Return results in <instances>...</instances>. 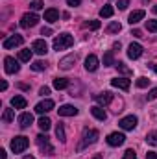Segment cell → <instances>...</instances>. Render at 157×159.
I'll use <instances>...</instances> for the list:
<instances>
[{"instance_id": "cell-35", "label": "cell", "mask_w": 157, "mask_h": 159, "mask_svg": "<svg viewBox=\"0 0 157 159\" xmlns=\"http://www.w3.org/2000/svg\"><path fill=\"white\" fill-rule=\"evenodd\" d=\"M85 26H87L89 30H98L102 24H100V20H91V22H85Z\"/></svg>"}, {"instance_id": "cell-10", "label": "cell", "mask_w": 157, "mask_h": 159, "mask_svg": "<svg viewBox=\"0 0 157 159\" xmlns=\"http://www.w3.org/2000/svg\"><path fill=\"white\" fill-rule=\"evenodd\" d=\"M137 117L135 115H129V117H124V119L118 122V126L122 128V129H133V128H137Z\"/></svg>"}, {"instance_id": "cell-52", "label": "cell", "mask_w": 157, "mask_h": 159, "mask_svg": "<svg viewBox=\"0 0 157 159\" xmlns=\"http://www.w3.org/2000/svg\"><path fill=\"white\" fill-rule=\"evenodd\" d=\"M94 159H102V156H96V157H94Z\"/></svg>"}, {"instance_id": "cell-33", "label": "cell", "mask_w": 157, "mask_h": 159, "mask_svg": "<svg viewBox=\"0 0 157 159\" xmlns=\"http://www.w3.org/2000/svg\"><path fill=\"white\" fill-rule=\"evenodd\" d=\"M148 83H150V80L144 78V76H142V78H139L137 81H135V85H137L139 89H144V87H148Z\"/></svg>"}, {"instance_id": "cell-23", "label": "cell", "mask_w": 157, "mask_h": 159, "mask_svg": "<svg viewBox=\"0 0 157 159\" xmlns=\"http://www.w3.org/2000/svg\"><path fill=\"white\" fill-rule=\"evenodd\" d=\"M113 13H115V9H113V6H109V4H105V6L100 9V17H102V19H109V17H113Z\"/></svg>"}, {"instance_id": "cell-19", "label": "cell", "mask_w": 157, "mask_h": 159, "mask_svg": "<svg viewBox=\"0 0 157 159\" xmlns=\"http://www.w3.org/2000/svg\"><path fill=\"white\" fill-rule=\"evenodd\" d=\"M144 9H137V11H133V13H129V19H128V22L133 26V24H137V22H141L142 19H144Z\"/></svg>"}, {"instance_id": "cell-36", "label": "cell", "mask_w": 157, "mask_h": 159, "mask_svg": "<svg viewBox=\"0 0 157 159\" xmlns=\"http://www.w3.org/2000/svg\"><path fill=\"white\" fill-rule=\"evenodd\" d=\"M146 28H148L150 32L157 34V20H146Z\"/></svg>"}, {"instance_id": "cell-50", "label": "cell", "mask_w": 157, "mask_h": 159, "mask_svg": "<svg viewBox=\"0 0 157 159\" xmlns=\"http://www.w3.org/2000/svg\"><path fill=\"white\" fill-rule=\"evenodd\" d=\"M152 69H154V70L157 72V63H154V65H152Z\"/></svg>"}, {"instance_id": "cell-30", "label": "cell", "mask_w": 157, "mask_h": 159, "mask_svg": "<svg viewBox=\"0 0 157 159\" xmlns=\"http://www.w3.org/2000/svg\"><path fill=\"white\" fill-rule=\"evenodd\" d=\"M146 143L152 144V146H157V131H150L146 135Z\"/></svg>"}, {"instance_id": "cell-6", "label": "cell", "mask_w": 157, "mask_h": 159, "mask_svg": "<svg viewBox=\"0 0 157 159\" xmlns=\"http://www.w3.org/2000/svg\"><path fill=\"white\" fill-rule=\"evenodd\" d=\"M24 43V37L22 35H11V37H7V39H4V43H2V46L6 48V50H9V48H15V46H20Z\"/></svg>"}, {"instance_id": "cell-20", "label": "cell", "mask_w": 157, "mask_h": 159, "mask_svg": "<svg viewBox=\"0 0 157 159\" xmlns=\"http://www.w3.org/2000/svg\"><path fill=\"white\" fill-rule=\"evenodd\" d=\"M74 63H76V56H67V57H63V59L59 61V69L69 70V69H72Z\"/></svg>"}, {"instance_id": "cell-14", "label": "cell", "mask_w": 157, "mask_h": 159, "mask_svg": "<svg viewBox=\"0 0 157 159\" xmlns=\"http://www.w3.org/2000/svg\"><path fill=\"white\" fill-rule=\"evenodd\" d=\"M92 98H94L100 106H107V104H111L113 94H111V93H107V91H104V93H100V94H94Z\"/></svg>"}, {"instance_id": "cell-43", "label": "cell", "mask_w": 157, "mask_h": 159, "mask_svg": "<svg viewBox=\"0 0 157 159\" xmlns=\"http://www.w3.org/2000/svg\"><path fill=\"white\" fill-rule=\"evenodd\" d=\"M67 4L74 7V6H79V4H81V0H67Z\"/></svg>"}, {"instance_id": "cell-42", "label": "cell", "mask_w": 157, "mask_h": 159, "mask_svg": "<svg viewBox=\"0 0 157 159\" xmlns=\"http://www.w3.org/2000/svg\"><path fill=\"white\" fill-rule=\"evenodd\" d=\"M41 35H44V37H46V35H52V30H50V28H43V30H41Z\"/></svg>"}, {"instance_id": "cell-17", "label": "cell", "mask_w": 157, "mask_h": 159, "mask_svg": "<svg viewBox=\"0 0 157 159\" xmlns=\"http://www.w3.org/2000/svg\"><path fill=\"white\" fill-rule=\"evenodd\" d=\"M44 20L50 22V24H52V22H57V20H59V11H57L56 7L46 9V11H44Z\"/></svg>"}, {"instance_id": "cell-28", "label": "cell", "mask_w": 157, "mask_h": 159, "mask_svg": "<svg viewBox=\"0 0 157 159\" xmlns=\"http://www.w3.org/2000/svg\"><path fill=\"white\" fill-rule=\"evenodd\" d=\"M19 59H20V61H30V59H32V50H30V48L20 50V52H19Z\"/></svg>"}, {"instance_id": "cell-48", "label": "cell", "mask_w": 157, "mask_h": 159, "mask_svg": "<svg viewBox=\"0 0 157 159\" xmlns=\"http://www.w3.org/2000/svg\"><path fill=\"white\" fill-rule=\"evenodd\" d=\"M7 156H6V150H0V159H6Z\"/></svg>"}, {"instance_id": "cell-15", "label": "cell", "mask_w": 157, "mask_h": 159, "mask_svg": "<svg viewBox=\"0 0 157 159\" xmlns=\"http://www.w3.org/2000/svg\"><path fill=\"white\" fill-rule=\"evenodd\" d=\"M57 113H59V117H74V115H78V109H76L74 106L65 104V106H61V107L57 109Z\"/></svg>"}, {"instance_id": "cell-5", "label": "cell", "mask_w": 157, "mask_h": 159, "mask_svg": "<svg viewBox=\"0 0 157 159\" xmlns=\"http://www.w3.org/2000/svg\"><path fill=\"white\" fill-rule=\"evenodd\" d=\"M37 22H39V17L35 13H24L22 19H20V26L22 28H34Z\"/></svg>"}, {"instance_id": "cell-44", "label": "cell", "mask_w": 157, "mask_h": 159, "mask_svg": "<svg viewBox=\"0 0 157 159\" xmlns=\"http://www.w3.org/2000/svg\"><path fill=\"white\" fill-rule=\"evenodd\" d=\"M131 35H133V37H142V32H141V30H133Z\"/></svg>"}, {"instance_id": "cell-29", "label": "cell", "mask_w": 157, "mask_h": 159, "mask_svg": "<svg viewBox=\"0 0 157 159\" xmlns=\"http://www.w3.org/2000/svg\"><path fill=\"white\" fill-rule=\"evenodd\" d=\"M2 120H4V122H13V120H15V113H13V109H4Z\"/></svg>"}, {"instance_id": "cell-39", "label": "cell", "mask_w": 157, "mask_h": 159, "mask_svg": "<svg viewBox=\"0 0 157 159\" xmlns=\"http://www.w3.org/2000/svg\"><path fill=\"white\" fill-rule=\"evenodd\" d=\"M128 4H129V0H118V9L124 11V9L128 7Z\"/></svg>"}, {"instance_id": "cell-26", "label": "cell", "mask_w": 157, "mask_h": 159, "mask_svg": "<svg viewBox=\"0 0 157 159\" xmlns=\"http://www.w3.org/2000/svg\"><path fill=\"white\" fill-rule=\"evenodd\" d=\"M56 137H57L61 143H65V141H67V135H65V128H63V124H61V122L56 126Z\"/></svg>"}, {"instance_id": "cell-3", "label": "cell", "mask_w": 157, "mask_h": 159, "mask_svg": "<svg viewBox=\"0 0 157 159\" xmlns=\"http://www.w3.org/2000/svg\"><path fill=\"white\" fill-rule=\"evenodd\" d=\"M28 146H30V141H28V137H24V135H17V137L11 139V150H13L15 154H22Z\"/></svg>"}, {"instance_id": "cell-4", "label": "cell", "mask_w": 157, "mask_h": 159, "mask_svg": "<svg viewBox=\"0 0 157 159\" xmlns=\"http://www.w3.org/2000/svg\"><path fill=\"white\" fill-rule=\"evenodd\" d=\"M37 146H39V150L43 152V154H46V156H54V146L50 144L48 135H43V133H41L39 137H37Z\"/></svg>"}, {"instance_id": "cell-53", "label": "cell", "mask_w": 157, "mask_h": 159, "mask_svg": "<svg viewBox=\"0 0 157 159\" xmlns=\"http://www.w3.org/2000/svg\"><path fill=\"white\" fill-rule=\"evenodd\" d=\"M154 11H155V15H157V6H155V7H154Z\"/></svg>"}, {"instance_id": "cell-25", "label": "cell", "mask_w": 157, "mask_h": 159, "mask_svg": "<svg viewBox=\"0 0 157 159\" xmlns=\"http://www.w3.org/2000/svg\"><path fill=\"white\" fill-rule=\"evenodd\" d=\"M37 126H39L43 131H48V129H50V126H52V120L48 119V117H41L39 122H37Z\"/></svg>"}, {"instance_id": "cell-40", "label": "cell", "mask_w": 157, "mask_h": 159, "mask_svg": "<svg viewBox=\"0 0 157 159\" xmlns=\"http://www.w3.org/2000/svg\"><path fill=\"white\" fill-rule=\"evenodd\" d=\"M148 100H157V89H152L148 93Z\"/></svg>"}, {"instance_id": "cell-8", "label": "cell", "mask_w": 157, "mask_h": 159, "mask_svg": "<svg viewBox=\"0 0 157 159\" xmlns=\"http://www.w3.org/2000/svg\"><path fill=\"white\" fill-rule=\"evenodd\" d=\"M52 109H54V100H50V98L43 100V102H39L35 106V113H39V115H44V113H48Z\"/></svg>"}, {"instance_id": "cell-18", "label": "cell", "mask_w": 157, "mask_h": 159, "mask_svg": "<svg viewBox=\"0 0 157 159\" xmlns=\"http://www.w3.org/2000/svg\"><path fill=\"white\" fill-rule=\"evenodd\" d=\"M111 85H113V87H118V89H122V91H128L129 85H131V81H129L128 78H115V80H111Z\"/></svg>"}, {"instance_id": "cell-37", "label": "cell", "mask_w": 157, "mask_h": 159, "mask_svg": "<svg viewBox=\"0 0 157 159\" xmlns=\"http://www.w3.org/2000/svg\"><path fill=\"white\" fill-rule=\"evenodd\" d=\"M30 7L35 9V11L41 9V7H43V0H32V2H30Z\"/></svg>"}, {"instance_id": "cell-31", "label": "cell", "mask_w": 157, "mask_h": 159, "mask_svg": "<svg viewBox=\"0 0 157 159\" xmlns=\"http://www.w3.org/2000/svg\"><path fill=\"white\" fill-rule=\"evenodd\" d=\"M120 30H122V26H120L118 22H111V24L107 26V32H109V34H118Z\"/></svg>"}, {"instance_id": "cell-41", "label": "cell", "mask_w": 157, "mask_h": 159, "mask_svg": "<svg viewBox=\"0 0 157 159\" xmlns=\"http://www.w3.org/2000/svg\"><path fill=\"white\" fill-rule=\"evenodd\" d=\"M39 94H41V96H46V94H50V87H41V89H39Z\"/></svg>"}, {"instance_id": "cell-34", "label": "cell", "mask_w": 157, "mask_h": 159, "mask_svg": "<svg viewBox=\"0 0 157 159\" xmlns=\"http://www.w3.org/2000/svg\"><path fill=\"white\" fill-rule=\"evenodd\" d=\"M32 69H34L35 72H41V70H44V69H46V63H44V61H35V63L32 65Z\"/></svg>"}, {"instance_id": "cell-45", "label": "cell", "mask_w": 157, "mask_h": 159, "mask_svg": "<svg viewBox=\"0 0 157 159\" xmlns=\"http://www.w3.org/2000/svg\"><path fill=\"white\" fill-rule=\"evenodd\" d=\"M146 159H157V154L155 152H148L146 154Z\"/></svg>"}, {"instance_id": "cell-49", "label": "cell", "mask_w": 157, "mask_h": 159, "mask_svg": "<svg viewBox=\"0 0 157 159\" xmlns=\"http://www.w3.org/2000/svg\"><path fill=\"white\" fill-rule=\"evenodd\" d=\"M115 50H120V43H115V44H113V52H115Z\"/></svg>"}, {"instance_id": "cell-47", "label": "cell", "mask_w": 157, "mask_h": 159, "mask_svg": "<svg viewBox=\"0 0 157 159\" xmlns=\"http://www.w3.org/2000/svg\"><path fill=\"white\" fill-rule=\"evenodd\" d=\"M19 87H20V89H24V91H28V89H30V87H28L26 83H19Z\"/></svg>"}, {"instance_id": "cell-16", "label": "cell", "mask_w": 157, "mask_h": 159, "mask_svg": "<svg viewBox=\"0 0 157 159\" xmlns=\"http://www.w3.org/2000/svg\"><path fill=\"white\" fill-rule=\"evenodd\" d=\"M32 124H34V115H32V113H22V115L19 117V126H20L22 129L30 128Z\"/></svg>"}, {"instance_id": "cell-51", "label": "cell", "mask_w": 157, "mask_h": 159, "mask_svg": "<svg viewBox=\"0 0 157 159\" xmlns=\"http://www.w3.org/2000/svg\"><path fill=\"white\" fill-rule=\"evenodd\" d=\"M24 159H35L34 156H24Z\"/></svg>"}, {"instance_id": "cell-21", "label": "cell", "mask_w": 157, "mask_h": 159, "mask_svg": "<svg viewBox=\"0 0 157 159\" xmlns=\"http://www.w3.org/2000/svg\"><path fill=\"white\" fill-rule=\"evenodd\" d=\"M91 113H92L94 119H98V120H105L107 119V113L104 111L102 106H94V107H91Z\"/></svg>"}, {"instance_id": "cell-46", "label": "cell", "mask_w": 157, "mask_h": 159, "mask_svg": "<svg viewBox=\"0 0 157 159\" xmlns=\"http://www.w3.org/2000/svg\"><path fill=\"white\" fill-rule=\"evenodd\" d=\"M0 89H2V91H6V89H7V81H2V85H0Z\"/></svg>"}, {"instance_id": "cell-9", "label": "cell", "mask_w": 157, "mask_h": 159, "mask_svg": "<svg viewBox=\"0 0 157 159\" xmlns=\"http://www.w3.org/2000/svg\"><path fill=\"white\" fill-rule=\"evenodd\" d=\"M141 56H142V46L139 43H131L128 46V57L129 59H139Z\"/></svg>"}, {"instance_id": "cell-32", "label": "cell", "mask_w": 157, "mask_h": 159, "mask_svg": "<svg viewBox=\"0 0 157 159\" xmlns=\"http://www.w3.org/2000/svg\"><path fill=\"white\" fill-rule=\"evenodd\" d=\"M117 67H118V72H122V74H126V76L131 74V69L126 67V63H117Z\"/></svg>"}, {"instance_id": "cell-13", "label": "cell", "mask_w": 157, "mask_h": 159, "mask_svg": "<svg viewBox=\"0 0 157 159\" xmlns=\"http://www.w3.org/2000/svg\"><path fill=\"white\" fill-rule=\"evenodd\" d=\"M98 65H100V61H98V57H96L94 54L87 56V59H85V69H87L89 72H94V70L98 69Z\"/></svg>"}, {"instance_id": "cell-38", "label": "cell", "mask_w": 157, "mask_h": 159, "mask_svg": "<svg viewBox=\"0 0 157 159\" xmlns=\"http://www.w3.org/2000/svg\"><path fill=\"white\" fill-rule=\"evenodd\" d=\"M124 159H137V156H135V152H133V150H126Z\"/></svg>"}, {"instance_id": "cell-22", "label": "cell", "mask_w": 157, "mask_h": 159, "mask_svg": "<svg viewBox=\"0 0 157 159\" xmlns=\"http://www.w3.org/2000/svg\"><path fill=\"white\" fill-rule=\"evenodd\" d=\"M11 106L15 109H24L26 107V98L24 96H13L11 98Z\"/></svg>"}, {"instance_id": "cell-1", "label": "cell", "mask_w": 157, "mask_h": 159, "mask_svg": "<svg viewBox=\"0 0 157 159\" xmlns=\"http://www.w3.org/2000/svg\"><path fill=\"white\" fill-rule=\"evenodd\" d=\"M74 44V37L70 35V34H61V35H57L54 43H52V46H54V50H65V48H70Z\"/></svg>"}, {"instance_id": "cell-2", "label": "cell", "mask_w": 157, "mask_h": 159, "mask_svg": "<svg viewBox=\"0 0 157 159\" xmlns=\"http://www.w3.org/2000/svg\"><path fill=\"white\" fill-rule=\"evenodd\" d=\"M98 129H85L83 131V137H81V143L78 144V152L79 150H83L85 146H89V144H94L96 143V139H98Z\"/></svg>"}, {"instance_id": "cell-7", "label": "cell", "mask_w": 157, "mask_h": 159, "mask_svg": "<svg viewBox=\"0 0 157 159\" xmlns=\"http://www.w3.org/2000/svg\"><path fill=\"white\" fill-rule=\"evenodd\" d=\"M4 69H6V72L7 74H17L19 70H20V65H19V61H15L13 57H6L4 59Z\"/></svg>"}, {"instance_id": "cell-12", "label": "cell", "mask_w": 157, "mask_h": 159, "mask_svg": "<svg viewBox=\"0 0 157 159\" xmlns=\"http://www.w3.org/2000/svg\"><path fill=\"white\" fill-rule=\"evenodd\" d=\"M32 50H34L35 54H39V56H44V54L48 52V44H46V41L44 39H37V41H34Z\"/></svg>"}, {"instance_id": "cell-24", "label": "cell", "mask_w": 157, "mask_h": 159, "mask_svg": "<svg viewBox=\"0 0 157 159\" xmlns=\"http://www.w3.org/2000/svg\"><path fill=\"white\" fill-rule=\"evenodd\" d=\"M69 85H70V81L67 78H56L54 80V87H56L57 91H59V89H67Z\"/></svg>"}, {"instance_id": "cell-27", "label": "cell", "mask_w": 157, "mask_h": 159, "mask_svg": "<svg viewBox=\"0 0 157 159\" xmlns=\"http://www.w3.org/2000/svg\"><path fill=\"white\" fill-rule=\"evenodd\" d=\"M104 65H105V67L117 65V63H115V59H113V50H107V52L104 54Z\"/></svg>"}, {"instance_id": "cell-11", "label": "cell", "mask_w": 157, "mask_h": 159, "mask_svg": "<svg viewBox=\"0 0 157 159\" xmlns=\"http://www.w3.org/2000/svg\"><path fill=\"white\" fill-rule=\"evenodd\" d=\"M124 141H126V137H124V133H109L107 135V144L109 146H120V144H124Z\"/></svg>"}]
</instances>
